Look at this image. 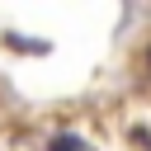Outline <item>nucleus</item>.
<instances>
[{"instance_id":"nucleus-1","label":"nucleus","mask_w":151,"mask_h":151,"mask_svg":"<svg viewBox=\"0 0 151 151\" xmlns=\"http://www.w3.org/2000/svg\"><path fill=\"white\" fill-rule=\"evenodd\" d=\"M47 151H85V142H80L76 132H57V137L47 142Z\"/></svg>"},{"instance_id":"nucleus-2","label":"nucleus","mask_w":151,"mask_h":151,"mask_svg":"<svg viewBox=\"0 0 151 151\" xmlns=\"http://www.w3.org/2000/svg\"><path fill=\"white\" fill-rule=\"evenodd\" d=\"M146 71H151V47H146Z\"/></svg>"}]
</instances>
